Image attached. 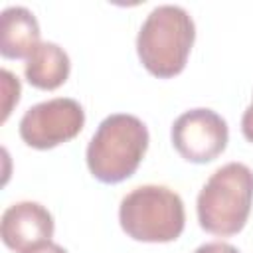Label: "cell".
Segmentation results:
<instances>
[{"instance_id":"cell-12","label":"cell","mask_w":253,"mask_h":253,"mask_svg":"<svg viewBox=\"0 0 253 253\" xmlns=\"http://www.w3.org/2000/svg\"><path fill=\"white\" fill-rule=\"evenodd\" d=\"M241 132H243V136H245L249 142H253V101H251V105L245 109V113H243V117H241Z\"/></svg>"},{"instance_id":"cell-8","label":"cell","mask_w":253,"mask_h":253,"mask_svg":"<svg viewBox=\"0 0 253 253\" xmlns=\"http://www.w3.org/2000/svg\"><path fill=\"white\" fill-rule=\"evenodd\" d=\"M40 24L24 6H10L0 14V53L6 59H28L40 45Z\"/></svg>"},{"instance_id":"cell-1","label":"cell","mask_w":253,"mask_h":253,"mask_svg":"<svg viewBox=\"0 0 253 253\" xmlns=\"http://www.w3.org/2000/svg\"><path fill=\"white\" fill-rule=\"evenodd\" d=\"M194 40L192 16L182 6L162 4L142 22L136 36V53L150 75L170 79L184 71Z\"/></svg>"},{"instance_id":"cell-2","label":"cell","mask_w":253,"mask_h":253,"mask_svg":"<svg viewBox=\"0 0 253 253\" xmlns=\"http://www.w3.org/2000/svg\"><path fill=\"white\" fill-rule=\"evenodd\" d=\"M146 125L126 113L105 117L87 144V166L103 184H119L140 166L148 148Z\"/></svg>"},{"instance_id":"cell-9","label":"cell","mask_w":253,"mask_h":253,"mask_svg":"<svg viewBox=\"0 0 253 253\" xmlns=\"http://www.w3.org/2000/svg\"><path fill=\"white\" fill-rule=\"evenodd\" d=\"M71 71L69 55L53 42H42L34 53L26 59V79L32 87L42 91H53L61 87Z\"/></svg>"},{"instance_id":"cell-13","label":"cell","mask_w":253,"mask_h":253,"mask_svg":"<svg viewBox=\"0 0 253 253\" xmlns=\"http://www.w3.org/2000/svg\"><path fill=\"white\" fill-rule=\"evenodd\" d=\"M24 253H67V251L61 245H57L53 241H47V243H42V245L30 249V251H24Z\"/></svg>"},{"instance_id":"cell-5","label":"cell","mask_w":253,"mask_h":253,"mask_svg":"<svg viewBox=\"0 0 253 253\" xmlns=\"http://www.w3.org/2000/svg\"><path fill=\"white\" fill-rule=\"evenodd\" d=\"M85 125V111L79 101L55 97L30 107L20 119V138L38 150L55 148L75 138Z\"/></svg>"},{"instance_id":"cell-11","label":"cell","mask_w":253,"mask_h":253,"mask_svg":"<svg viewBox=\"0 0 253 253\" xmlns=\"http://www.w3.org/2000/svg\"><path fill=\"white\" fill-rule=\"evenodd\" d=\"M194 253H239V249L225 241H211V243L200 245Z\"/></svg>"},{"instance_id":"cell-7","label":"cell","mask_w":253,"mask_h":253,"mask_svg":"<svg viewBox=\"0 0 253 253\" xmlns=\"http://www.w3.org/2000/svg\"><path fill=\"white\" fill-rule=\"evenodd\" d=\"M53 215L38 202H18L4 210L0 217V237L16 253L30 251L53 237Z\"/></svg>"},{"instance_id":"cell-6","label":"cell","mask_w":253,"mask_h":253,"mask_svg":"<svg viewBox=\"0 0 253 253\" xmlns=\"http://www.w3.org/2000/svg\"><path fill=\"white\" fill-rule=\"evenodd\" d=\"M176 152L194 164L215 160L227 146L229 128L221 115L211 109H190L182 113L170 130Z\"/></svg>"},{"instance_id":"cell-4","label":"cell","mask_w":253,"mask_h":253,"mask_svg":"<svg viewBox=\"0 0 253 253\" xmlns=\"http://www.w3.org/2000/svg\"><path fill=\"white\" fill-rule=\"evenodd\" d=\"M119 221L123 231L134 241L170 243L184 231V202L166 186H138L121 200Z\"/></svg>"},{"instance_id":"cell-3","label":"cell","mask_w":253,"mask_h":253,"mask_svg":"<svg viewBox=\"0 0 253 253\" xmlns=\"http://www.w3.org/2000/svg\"><path fill=\"white\" fill-rule=\"evenodd\" d=\"M253 206V170L241 162L217 168L198 194L200 227L211 235L239 233Z\"/></svg>"},{"instance_id":"cell-10","label":"cell","mask_w":253,"mask_h":253,"mask_svg":"<svg viewBox=\"0 0 253 253\" xmlns=\"http://www.w3.org/2000/svg\"><path fill=\"white\" fill-rule=\"evenodd\" d=\"M0 79H2V93H4V103H2V123L10 117L12 113V107L18 105L20 101V81L18 77L8 71V69H2L0 71Z\"/></svg>"}]
</instances>
